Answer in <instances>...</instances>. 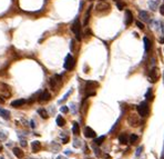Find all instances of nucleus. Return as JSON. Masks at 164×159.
Segmentation results:
<instances>
[{
  "mask_svg": "<svg viewBox=\"0 0 164 159\" xmlns=\"http://www.w3.org/2000/svg\"><path fill=\"white\" fill-rule=\"evenodd\" d=\"M93 150H94V152H96V156H101V152H100V149H99V148L93 147Z\"/></svg>",
  "mask_w": 164,
  "mask_h": 159,
  "instance_id": "nucleus-31",
  "label": "nucleus"
},
{
  "mask_svg": "<svg viewBox=\"0 0 164 159\" xmlns=\"http://www.w3.org/2000/svg\"><path fill=\"white\" fill-rule=\"evenodd\" d=\"M2 150V146H0V151H1Z\"/></svg>",
  "mask_w": 164,
  "mask_h": 159,
  "instance_id": "nucleus-41",
  "label": "nucleus"
},
{
  "mask_svg": "<svg viewBox=\"0 0 164 159\" xmlns=\"http://www.w3.org/2000/svg\"><path fill=\"white\" fill-rule=\"evenodd\" d=\"M116 6H118V9L119 10H123L124 9V7H125V4L124 2H122V1H119V2H116Z\"/></svg>",
  "mask_w": 164,
  "mask_h": 159,
  "instance_id": "nucleus-26",
  "label": "nucleus"
},
{
  "mask_svg": "<svg viewBox=\"0 0 164 159\" xmlns=\"http://www.w3.org/2000/svg\"><path fill=\"white\" fill-rule=\"evenodd\" d=\"M158 69H156V68H153L152 70H151L150 75H148V80H150L151 83H155V81L158 80Z\"/></svg>",
  "mask_w": 164,
  "mask_h": 159,
  "instance_id": "nucleus-5",
  "label": "nucleus"
},
{
  "mask_svg": "<svg viewBox=\"0 0 164 159\" xmlns=\"http://www.w3.org/2000/svg\"><path fill=\"white\" fill-rule=\"evenodd\" d=\"M139 16L141 18V20H143V21H148V14L146 11H140Z\"/></svg>",
  "mask_w": 164,
  "mask_h": 159,
  "instance_id": "nucleus-20",
  "label": "nucleus"
},
{
  "mask_svg": "<svg viewBox=\"0 0 164 159\" xmlns=\"http://www.w3.org/2000/svg\"><path fill=\"white\" fill-rule=\"evenodd\" d=\"M106 140V136H101V137H99V138H96V140H94V142H96V145H98V146H100L102 142Z\"/></svg>",
  "mask_w": 164,
  "mask_h": 159,
  "instance_id": "nucleus-23",
  "label": "nucleus"
},
{
  "mask_svg": "<svg viewBox=\"0 0 164 159\" xmlns=\"http://www.w3.org/2000/svg\"><path fill=\"white\" fill-rule=\"evenodd\" d=\"M38 114H39L41 116V118H43V119H47V118L49 117V116H48V112L46 111L44 109H39V110H38Z\"/></svg>",
  "mask_w": 164,
  "mask_h": 159,
  "instance_id": "nucleus-22",
  "label": "nucleus"
},
{
  "mask_svg": "<svg viewBox=\"0 0 164 159\" xmlns=\"http://www.w3.org/2000/svg\"><path fill=\"white\" fill-rule=\"evenodd\" d=\"M136 109H138L139 115H140V116H142V117H145L148 114V104L145 101L141 102L139 106L136 107Z\"/></svg>",
  "mask_w": 164,
  "mask_h": 159,
  "instance_id": "nucleus-3",
  "label": "nucleus"
},
{
  "mask_svg": "<svg viewBox=\"0 0 164 159\" xmlns=\"http://www.w3.org/2000/svg\"><path fill=\"white\" fill-rule=\"evenodd\" d=\"M71 30H72V32L74 34V36H76V40L80 41L82 39V32H81V25H80V21H79L78 18L73 21L72 26H71Z\"/></svg>",
  "mask_w": 164,
  "mask_h": 159,
  "instance_id": "nucleus-1",
  "label": "nucleus"
},
{
  "mask_svg": "<svg viewBox=\"0 0 164 159\" xmlns=\"http://www.w3.org/2000/svg\"><path fill=\"white\" fill-rule=\"evenodd\" d=\"M60 111L61 112H63V114H66V112H69V108L66 106H62L60 108Z\"/></svg>",
  "mask_w": 164,
  "mask_h": 159,
  "instance_id": "nucleus-29",
  "label": "nucleus"
},
{
  "mask_svg": "<svg viewBox=\"0 0 164 159\" xmlns=\"http://www.w3.org/2000/svg\"><path fill=\"white\" fill-rule=\"evenodd\" d=\"M31 147H32L33 152H39L41 150V143H40V141H38V140H34V141H32V143H31Z\"/></svg>",
  "mask_w": 164,
  "mask_h": 159,
  "instance_id": "nucleus-10",
  "label": "nucleus"
},
{
  "mask_svg": "<svg viewBox=\"0 0 164 159\" xmlns=\"http://www.w3.org/2000/svg\"><path fill=\"white\" fill-rule=\"evenodd\" d=\"M50 98H51V95H50V92L46 89V90H43L42 91V94L39 96V101L40 102H43V101H48V100H50Z\"/></svg>",
  "mask_w": 164,
  "mask_h": 159,
  "instance_id": "nucleus-4",
  "label": "nucleus"
},
{
  "mask_svg": "<svg viewBox=\"0 0 164 159\" xmlns=\"http://www.w3.org/2000/svg\"><path fill=\"white\" fill-rule=\"evenodd\" d=\"M74 65H76V62H74V58L71 55H68L64 59V63H63L64 69H66V70H72Z\"/></svg>",
  "mask_w": 164,
  "mask_h": 159,
  "instance_id": "nucleus-2",
  "label": "nucleus"
},
{
  "mask_svg": "<svg viewBox=\"0 0 164 159\" xmlns=\"http://www.w3.org/2000/svg\"><path fill=\"white\" fill-rule=\"evenodd\" d=\"M90 1H93V0H90Z\"/></svg>",
  "mask_w": 164,
  "mask_h": 159,
  "instance_id": "nucleus-45",
  "label": "nucleus"
},
{
  "mask_svg": "<svg viewBox=\"0 0 164 159\" xmlns=\"http://www.w3.org/2000/svg\"><path fill=\"white\" fill-rule=\"evenodd\" d=\"M0 117H2L4 119H9L10 118V111L6 109H0Z\"/></svg>",
  "mask_w": 164,
  "mask_h": 159,
  "instance_id": "nucleus-16",
  "label": "nucleus"
},
{
  "mask_svg": "<svg viewBox=\"0 0 164 159\" xmlns=\"http://www.w3.org/2000/svg\"><path fill=\"white\" fill-rule=\"evenodd\" d=\"M56 81H57V80H56V78H52L50 80V86H51V88H52V89L56 88Z\"/></svg>",
  "mask_w": 164,
  "mask_h": 159,
  "instance_id": "nucleus-30",
  "label": "nucleus"
},
{
  "mask_svg": "<svg viewBox=\"0 0 164 159\" xmlns=\"http://www.w3.org/2000/svg\"><path fill=\"white\" fill-rule=\"evenodd\" d=\"M145 98H146V100L148 101H152L153 98H154V96H153V91H152V88H148L146 92H145Z\"/></svg>",
  "mask_w": 164,
  "mask_h": 159,
  "instance_id": "nucleus-15",
  "label": "nucleus"
},
{
  "mask_svg": "<svg viewBox=\"0 0 164 159\" xmlns=\"http://www.w3.org/2000/svg\"><path fill=\"white\" fill-rule=\"evenodd\" d=\"M133 21V15L130 10H126L125 11V25L126 26H130Z\"/></svg>",
  "mask_w": 164,
  "mask_h": 159,
  "instance_id": "nucleus-9",
  "label": "nucleus"
},
{
  "mask_svg": "<svg viewBox=\"0 0 164 159\" xmlns=\"http://www.w3.org/2000/svg\"><path fill=\"white\" fill-rule=\"evenodd\" d=\"M138 139H139V137H138V135L132 134L131 136H130V142H131V143H135V142L138 141Z\"/></svg>",
  "mask_w": 164,
  "mask_h": 159,
  "instance_id": "nucleus-24",
  "label": "nucleus"
},
{
  "mask_svg": "<svg viewBox=\"0 0 164 159\" xmlns=\"http://www.w3.org/2000/svg\"><path fill=\"white\" fill-rule=\"evenodd\" d=\"M68 141H69V137H68V136H66V137H64V138L62 139V142H63V143H66Z\"/></svg>",
  "mask_w": 164,
  "mask_h": 159,
  "instance_id": "nucleus-35",
  "label": "nucleus"
},
{
  "mask_svg": "<svg viewBox=\"0 0 164 159\" xmlns=\"http://www.w3.org/2000/svg\"><path fill=\"white\" fill-rule=\"evenodd\" d=\"M96 87H99V84L98 83H96V81H88L86 83V91H90V90H93L94 88H96Z\"/></svg>",
  "mask_w": 164,
  "mask_h": 159,
  "instance_id": "nucleus-12",
  "label": "nucleus"
},
{
  "mask_svg": "<svg viewBox=\"0 0 164 159\" xmlns=\"http://www.w3.org/2000/svg\"><path fill=\"white\" fill-rule=\"evenodd\" d=\"M0 102H1V104H4V99H1V97H0Z\"/></svg>",
  "mask_w": 164,
  "mask_h": 159,
  "instance_id": "nucleus-39",
  "label": "nucleus"
},
{
  "mask_svg": "<svg viewBox=\"0 0 164 159\" xmlns=\"http://www.w3.org/2000/svg\"><path fill=\"white\" fill-rule=\"evenodd\" d=\"M31 127L34 128V121H33V120H31Z\"/></svg>",
  "mask_w": 164,
  "mask_h": 159,
  "instance_id": "nucleus-38",
  "label": "nucleus"
},
{
  "mask_svg": "<svg viewBox=\"0 0 164 159\" xmlns=\"http://www.w3.org/2000/svg\"><path fill=\"white\" fill-rule=\"evenodd\" d=\"M142 151H143V146H140V147L136 149V152H135V156H136V157H140V156H141V153H142Z\"/></svg>",
  "mask_w": 164,
  "mask_h": 159,
  "instance_id": "nucleus-28",
  "label": "nucleus"
},
{
  "mask_svg": "<svg viewBox=\"0 0 164 159\" xmlns=\"http://www.w3.org/2000/svg\"><path fill=\"white\" fill-rule=\"evenodd\" d=\"M160 14L162 15V16H164V5H162V6L160 7Z\"/></svg>",
  "mask_w": 164,
  "mask_h": 159,
  "instance_id": "nucleus-33",
  "label": "nucleus"
},
{
  "mask_svg": "<svg viewBox=\"0 0 164 159\" xmlns=\"http://www.w3.org/2000/svg\"><path fill=\"white\" fill-rule=\"evenodd\" d=\"M143 41H144V48H145V51H148V50L151 49V46H152V43H151L150 39H148V37H144Z\"/></svg>",
  "mask_w": 164,
  "mask_h": 159,
  "instance_id": "nucleus-17",
  "label": "nucleus"
},
{
  "mask_svg": "<svg viewBox=\"0 0 164 159\" xmlns=\"http://www.w3.org/2000/svg\"><path fill=\"white\" fill-rule=\"evenodd\" d=\"M71 92H72V89H70V90H69V91H68V92H66V94L64 95V96H63V98L61 99V100H59V104H61V102H62V101L66 100V99H68V97L71 95Z\"/></svg>",
  "mask_w": 164,
  "mask_h": 159,
  "instance_id": "nucleus-25",
  "label": "nucleus"
},
{
  "mask_svg": "<svg viewBox=\"0 0 164 159\" xmlns=\"http://www.w3.org/2000/svg\"><path fill=\"white\" fill-rule=\"evenodd\" d=\"M0 159H4V158H2V157H1V158H0Z\"/></svg>",
  "mask_w": 164,
  "mask_h": 159,
  "instance_id": "nucleus-43",
  "label": "nucleus"
},
{
  "mask_svg": "<svg viewBox=\"0 0 164 159\" xmlns=\"http://www.w3.org/2000/svg\"><path fill=\"white\" fill-rule=\"evenodd\" d=\"M110 9V6L106 2H100V4L96 5V10L98 12H102V11H106V10H109Z\"/></svg>",
  "mask_w": 164,
  "mask_h": 159,
  "instance_id": "nucleus-6",
  "label": "nucleus"
},
{
  "mask_svg": "<svg viewBox=\"0 0 164 159\" xmlns=\"http://www.w3.org/2000/svg\"><path fill=\"white\" fill-rule=\"evenodd\" d=\"M84 136L86 138H94L96 137V131L90 127H86L84 128Z\"/></svg>",
  "mask_w": 164,
  "mask_h": 159,
  "instance_id": "nucleus-7",
  "label": "nucleus"
},
{
  "mask_svg": "<svg viewBox=\"0 0 164 159\" xmlns=\"http://www.w3.org/2000/svg\"><path fill=\"white\" fill-rule=\"evenodd\" d=\"M128 140H129V137H128L126 134H121L119 136V141H120V143H122V145L128 143Z\"/></svg>",
  "mask_w": 164,
  "mask_h": 159,
  "instance_id": "nucleus-14",
  "label": "nucleus"
},
{
  "mask_svg": "<svg viewBox=\"0 0 164 159\" xmlns=\"http://www.w3.org/2000/svg\"><path fill=\"white\" fill-rule=\"evenodd\" d=\"M24 104H27V100H26V99H18V100H14V101L11 102V106L14 107V108H17V107L24 106Z\"/></svg>",
  "mask_w": 164,
  "mask_h": 159,
  "instance_id": "nucleus-13",
  "label": "nucleus"
},
{
  "mask_svg": "<svg viewBox=\"0 0 164 159\" xmlns=\"http://www.w3.org/2000/svg\"><path fill=\"white\" fill-rule=\"evenodd\" d=\"M86 159H91V158H86Z\"/></svg>",
  "mask_w": 164,
  "mask_h": 159,
  "instance_id": "nucleus-44",
  "label": "nucleus"
},
{
  "mask_svg": "<svg viewBox=\"0 0 164 159\" xmlns=\"http://www.w3.org/2000/svg\"><path fill=\"white\" fill-rule=\"evenodd\" d=\"M56 121H57V125L59 126V127H63V126L66 125V120H64V118H63L62 116H58Z\"/></svg>",
  "mask_w": 164,
  "mask_h": 159,
  "instance_id": "nucleus-18",
  "label": "nucleus"
},
{
  "mask_svg": "<svg viewBox=\"0 0 164 159\" xmlns=\"http://www.w3.org/2000/svg\"><path fill=\"white\" fill-rule=\"evenodd\" d=\"M91 9H92V6L88 9V11H86V17H84V22H83V25H84V26H88V24H89V19H90Z\"/></svg>",
  "mask_w": 164,
  "mask_h": 159,
  "instance_id": "nucleus-19",
  "label": "nucleus"
},
{
  "mask_svg": "<svg viewBox=\"0 0 164 159\" xmlns=\"http://www.w3.org/2000/svg\"><path fill=\"white\" fill-rule=\"evenodd\" d=\"M128 121H129V124L132 126V127H136V126H139V119H138L136 116H134V115H131L129 118H128Z\"/></svg>",
  "mask_w": 164,
  "mask_h": 159,
  "instance_id": "nucleus-8",
  "label": "nucleus"
},
{
  "mask_svg": "<svg viewBox=\"0 0 164 159\" xmlns=\"http://www.w3.org/2000/svg\"><path fill=\"white\" fill-rule=\"evenodd\" d=\"M14 156H16L17 158H19V159H22L24 157V150L22 149H20V148H18V147H16V148H14Z\"/></svg>",
  "mask_w": 164,
  "mask_h": 159,
  "instance_id": "nucleus-11",
  "label": "nucleus"
},
{
  "mask_svg": "<svg viewBox=\"0 0 164 159\" xmlns=\"http://www.w3.org/2000/svg\"><path fill=\"white\" fill-rule=\"evenodd\" d=\"M72 132H73L74 135H79V134H80V127H79V124H78V122H73Z\"/></svg>",
  "mask_w": 164,
  "mask_h": 159,
  "instance_id": "nucleus-21",
  "label": "nucleus"
},
{
  "mask_svg": "<svg viewBox=\"0 0 164 159\" xmlns=\"http://www.w3.org/2000/svg\"><path fill=\"white\" fill-rule=\"evenodd\" d=\"M80 146H81V140H79V139H74L73 140V147L79 148Z\"/></svg>",
  "mask_w": 164,
  "mask_h": 159,
  "instance_id": "nucleus-27",
  "label": "nucleus"
},
{
  "mask_svg": "<svg viewBox=\"0 0 164 159\" xmlns=\"http://www.w3.org/2000/svg\"><path fill=\"white\" fill-rule=\"evenodd\" d=\"M136 27H139L140 29H143V28H144V25H143L141 21H136Z\"/></svg>",
  "mask_w": 164,
  "mask_h": 159,
  "instance_id": "nucleus-32",
  "label": "nucleus"
},
{
  "mask_svg": "<svg viewBox=\"0 0 164 159\" xmlns=\"http://www.w3.org/2000/svg\"><path fill=\"white\" fill-rule=\"evenodd\" d=\"M163 79H164V71H163Z\"/></svg>",
  "mask_w": 164,
  "mask_h": 159,
  "instance_id": "nucleus-42",
  "label": "nucleus"
},
{
  "mask_svg": "<svg viewBox=\"0 0 164 159\" xmlns=\"http://www.w3.org/2000/svg\"><path fill=\"white\" fill-rule=\"evenodd\" d=\"M64 153H66V155H70L71 151H70V150H66V151H64Z\"/></svg>",
  "mask_w": 164,
  "mask_h": 159,
  "instance_id": "nucleus-37",
  "label": "nucleus"
},
{
  "mask_svg": "<svg viewBox=\"0 0 164 159\" xmlns=\"http://www.w3.org/2000/svg\"><path fill=\"white\" fill-rule=\"evenodd\" d=\"M6 138V135H2V132H0V140H4Z\"/></svg>",
  "mask_w": 164,
  "mask_h": 159,
  "instance_id": "nucleus-34",
  "label": "nucleus"
},
{
  "mask_svg": "<svg viewBox=\"0 0 164 159\" xmlns=\"http://www.w3.org/2000/svg\"><path fill=\"white\" fill-rule=\"evenodd\" d=\"M114 1L115 2H119V1H121V0H114Z\"/></svg>",
  "mask_w": 164,
  "mask_h": 159,
  "instance_id": "nucleus-40",
  "label": "nucleus"
},
{
  "mask_svg": "<svg viewBox=\"0 0 164 159\" xmlns=\"http://www.w3.org/2000/svg\"><path fill=\"white\" fill-rule=\"evenodd\" d=\"M21 146L22 147H26V146H27V143H26L24 140H21Z\"/></svg>",
  "mask_w": 164,
  "mask_h": 159,
  "instance_id": "nucleus-36",
  "label": "nucleus"
}]
</instances>
